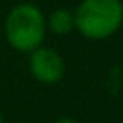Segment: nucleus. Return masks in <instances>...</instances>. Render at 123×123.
<instances>
[{
    "label": "nucleus",
    "instance_id": "nucleus-1",
    "mask_svg": "<svg viewBox=\"0 0 123 123\" xmlns=\"http://www.w3.org/2000/svg\"><path fill=\"white\" fill-rule=\"evenodd\" d=\"M77 31L92 40L111 37L123 23V4L119 0H83L73 12Z\"/></svg>",
    "mask_w": 123,
    "mask_h": 123
},
{
    "label": "nucleus",
    "instance_id": "nucleus-2",
    "mask_svg": "<svg viewBox=\"0 0 123 123\" xmlns=\"http://www.w3.org/2000/svg\"><path fill=\"white\" fill-rule=\"evenodd\" d=\"M6 40L19 52H33L42 44L46 33V19L33 4L15 6L6 17Z\"/></svg>",
    "mask_w": 123,
    "mask_h": 123
},
{
    "label": "nucleus",
    "instance_id": "nucleus-3",
    "mask_svg": "<svg viewBox=\"0 0 123 123\" xmlns=\"http://www.w3.org/2000/svg\"><path fill=\"white\" fill-rule=\"evenodd\" d=\"M29 69L35 75L37 81L44 83V85H54L62 79L63 75V60L62 56L52 50V48H42L38 46L37 50L31 52V60H29Z\"/></svg>",
    "mask_w": 123,
    "mask_h": 123
},
{
    "label": "nucleus",
    "instance_id": "nucleus-4",
    "mask_svg": "<svg viewBox=\"0 0 123 123\" xmlns=\"http://www.w3.org/2000/svg\"><path fill=\"white\" fill-rule=\"evenodd\" d=\"M48 27L56 35H67L75 27L73 12H69V10H56V12H52L50 17H48Z\"/></svg>",
    "mask_w": 123,
    "mask_h": 123
},
{
    "label": "nucleus",
    "instance_id": "nucleus-5",
    "mask_svg": "<svg viewBox=\"0 0 123 123\" xmlns=\"http://www.w3.org/2000/svg\"><path fill=\"white\" fill-rule=\"evenodd\" d=\"M56 123H77L75 119H71V117H62V119H58Z\"/></svg>",
    "mask_w": 123,
    "mask_h": 123
},
{
    "label": "nucleus",
    "instance_id": "nucleus-6",
    "mask_svg": "<svg viewBox=\"0 0 123 123\" xmlns=\"http://www.w3.org/2000/svg\"><path fill=\"white\" fill-rule=\"evenodd\" d=\"M0 123H4V121H2V113H0Z\"/></svg>",
    "mask_w": 123,
    "mask_h": 123
}]
</instances>
